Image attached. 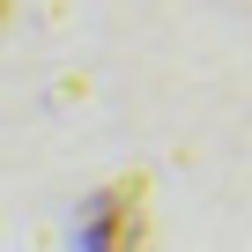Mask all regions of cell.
I'll return each mask as SVG.
<instances>
[{
	"label": "cell",
	"instance_id": "6da1fadb",
	"mask_svg": "<svg viewBox=\"0 0 252 252\" xmlns=\"http://www.w3.org/2000/svg\"><path fill=\"white\" fill-rule=\"evenodd\" d=\"M8 8H15V0H0V23H8Z\"/></svg>",
	"mask_w": 252,
	"mask_h": 252
}]
</instances>
